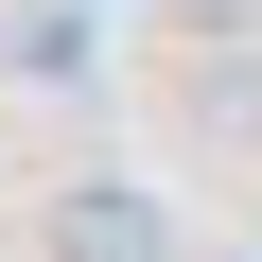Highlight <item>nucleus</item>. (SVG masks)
Masks as SVG:
<instances>
[{
  "mask_svg": "<svg viewBox=\"0 0 262 262\" xmlns=\"http://www.w3.org/2000/svg\"><path fill=\"white\" fill-rule=\"evenodd\" d=\"M53 262H175V227H158V192L70 175V192H53Z\"/></svg>",
  "mask_w": 262,
  "mask_h": 262,
  "instance_id": "f257e3e1",
  "label": "nucleus"
},
{
  "mask_svg": "<svg viewBox=\"0 0 262 262\" xmlns=\"http://www.w3.org/2000/svg\"><path fill=\"white\" fill-rule=\"evenodd\" d=\"M192 122H210V140H262V35H210V70H192Z\"/></svg>",
  "mask_w": 262,
  "mask_h": 262,
  "instance_id": "f03ea898",
  "label": "nucleus"
},
{
  "mask_svg": "<svg viewBox=\"0 0 262 262\" xmlns=\"http://www.w3.org/2000/svg\"><path fill=\"white\" fill-rule=\"evenodd\" d=\"M192 35H262V0H192Z\"/></svg>",
  "mask_w": 262,
  "mask_h": 262,
  "instance_id": "7ed1b4c3",
  "label": "nucleus"
}]
</instances>
